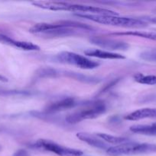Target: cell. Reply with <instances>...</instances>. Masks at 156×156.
Here are the masks:
<instances>
[{"mask_svg":"<svg viewBox=\"0 0 156 156\" xmlns=\"http://www.w3.org/2000/svg\"><path fill=\"white\" fill-rule=\"evenodd\" d=\"M92 27L83 23L72 21H60L55 23H38L32 26L29 31L47 37H59L79 34L83 31H91Z\"/></svg>","mask_w":156,"mask_h":156,"instance_id":"1","label":"cell"},{"mask_svg":"<svg viewBox=\"0 0 156 156\" xmlns=\"http://www.w3.org/2000/svg\"><path fill=\"white\" fill-rule=\"evenodd\" d=\"M32 4L40 9L51 11H70L76 14H90V15H118V13L110 9L94 7L87 5L75 4L65 2L54 1H35Z\"/></svg>","mask_w":156,"mask_h":156,"instance_id":"2","label":"cell"},{"mask_svg":"<svg viewBox=\"0 0 156 156\" xmlns=\"http://www.w3.org/2000/svg\"><path fill=\"white\" fill-rule=\"evenodd\" d=\"M78 17L90 20L93 22L99 23L105 25L116 26V27H129V28H142L148 26V23L140 18L120 17L119 15H90V14H76Z\"/></svg>","mask_w":156,"mask_h":156,"instance_id":"3","label":"cell"},{"mask_svg":"<svg viewBox=\"0 0 156 156\" xmlns=\"http://www.w3.org/2000/svg\"><path fill=\"white\" fill-rule=\"evenodd\" d=\"M106 111V107L102 101H94L84 104L81 108L70 113L66 117L68 123L75 124L85 120H91L99 117Z\"/></svg>","mask_w":156,"mask_h":156,"instance_id":"4","label":"cell"},{"mask_svg":"<svg viewBox=\"0 0 156 156\" xmlns=\"http://www.w3.org/2000/svg\"><path fill=\"white\" fill-rule=\"evenodd\" d=\"M108 155L112 156L142 155V154L155 153L156 144L138 143L130 142L125 144L111 146L106 150Z\"/></svg>","mask_w":156,"mask_h":156,"instance_id":"5","label":"cell"},{"mask_svg":"<svg viewBox=\"0 0 156 156\" xmlns=\"http://www.w3.org/2000/svg\"><path fill=\"white\" fill-rule=\"evenodd\" d=\"M54 59L60 63L75 66L83 69H93L99 66V62L73 52H61L54 57Z\"/></svg>","mask_w":156,"mask_h":156,"instance_id":"6","label":"cell"},{"mask_svg":"<svg viewBox=\"0 0 156 156\" xmlns=\"http://www.w3.org/2000/svg\"><path fill=\"white\" fill-rule=\"evenodd\" d=\"M32 146L35 149L50 152L58 156H82L84 155V152L79 149L66 147L47 140H37Z\"/></svg>","mask_w":156,"mask_h":156,"instance_id":"7","label":"cell"},{"mask_svg":"<svg viewBox=\"0 0 156 156\" xmlns=\"http://www.w3.org/2000/svg\"><path fill=\"white\" fill-rule=\"evenodd\" d=\"M90 41L94 45L101 47L102 50L105 49V50L110 52H112L111 50H126L129 47V45L124 41L102 37H93L90 38Z\"/></svg>","mask_w":156,"mask_h":156,"instance_id":"8","label":"cell"},{"mask_svg":"<svg viewBox=\"0 0 156 156\" xmlns=\"http://www.w3.org/2000/svg\"><path fill=\"white\" fill-rule=\"evenodd\" d=\"M0 42L6 45L12 46V47L18 48L19 50L24 51H38L40 50V47L36 44L28 41H21L15 40L7 35L0 34Z\"/></svg>","mask_w":156,"mask_h":156,"instance_id":"9","label":"cell"},{"mask_svg":"<svg viewBox=\"0 0 156 156\" xmlns=\"http://www.w3.org/2000/svg\"><path fill=\"white\" fill-rule=\"evenodd\" d=\"M77 105V102L73 98H64L58 100L52 103L49 104L45 108V113L53 114V113L59 112L64 110L70 109Z\"/></svg>","mask_w":156,"mask_h":156,"instance_id":"10","label":"cell"},{"mask_svg":"<svg viewBox=\"0 0 156 156\" xmlns=\"http://www.w3.org/2000/svg\"><path fill=\"white\" fill-rule=\"evenodd\" d=\"M76 137L82 142L94 148H97V149H104L106 151L110 148L109 145L106 143H105L103 140L99 139L96 134L93 135V134L88 133L80 132L76 133Z\"/></svg>","mask_w":156,"mask_h":156,"instance_id":"11","label":"cell"},{"mask_svg":"<svg viewBox=\"0 0 156 156\" xmlns=\"http://www.w3.org/2000/svg\"><path fill=\"white\" fill-rule=\"evenodd\" d=\"M84 54L87 56L99 58L103 59H124L125 56L120 53H113V52L107 51L100 49H88L84 51Z\"/></svg>","mask_w":156,"mask_h":156,"instance_id":"12","label":"cell"},{"mask_svg":"<svg viewBox=\"0 0 156 156\" xmlns=\"http://www.w3.org/2000/svg\"><path fill=\"white\" fill-rule=\"evenodd\" d=\"M125 120H144V119H156V108H142L136 110L125 117Z\"/></svg>","mask_w":156,"mask_h":156,"instance_id":"13","label":"cell"},{"mask_svg":"<svg viewBox=\"0 0 156 156\" xmlns=\"http://www.w3.org/2000/svg\"><path fill=\"white\" fill-rule=\"evenodd\" d=\"M130 130L134 133L145 136H156V123L151 124H137L130 126Z\"/></svg>","mask_w":156,"mask_h":156,"instance_id":"14","label":"cell"},{"mask_svg":"<svg viewBox=\"0 0 156 156\" xmlns=\"http://www.w3.org/2000/svg\"><path fill=\"white\" fill-rule=\"evenodd\" d=\"M111 35H116V36H134L138 37L145 38V39L152 40L156 41V32H149V31H140V30H131V31L125 32H115L112 33Z\"/></svg>","mask_w":156,"mask_h":156,"instance_id":"15","label":"cell"},{"mask_svg":"<svg viewBox=\"0 0 156 156\" xmlns=\"http://www.w3.org/2000/svg\"><path fill=\"white\" fill-rule=\"evenodd\" d=\"M96 135L97 136L99 139L103 140L105 143H106L107 144H108V143H110V144L118 146V145L125 144V143H130V142H132L131 140H128V138L120 136H112L106 133H96Z\"/></svg>","mask_w":156,"mask_h":156,"instance_id":"16","label":"cell"},{"mask_svg":"<svg viewBox=\"0 0 156 156\" xmlns=\"http://www.w3.org/2000/svg\"><path fill=\"white\" fill-rule=\"evenodd\" d=\"M133 79L136 82L142 85H155L156 76L153 75H145L142 73H136L133 76Z\"/></svg>","mask_w":156,"mask_h":156,"instance_id":"17","label":"cell"},{"mask_svg":"<svg viewBox=\"0 0 156 156\" xmlns=\"http://www.w3.org/2000/svg\"><path fill=\"white\" fill-rule=\"evenodd\" d=\"M142 59L149 62H156V49L145 50L140 54Z\"/></svg>","mask_w":156,"mask_h":156,"instance_id":"18","label":"cell"},{"mask_svg":"<svg viewBox=\"0 0 156 156\" xmlns=\"http://www.w3.org/2000/svg\"><path fill=\"white\" fill-rule=\"evenodd\" d=\"M30 92L26 91H18V90H6L0 88V95L10 96V95H26Z\"/></svg>","mask_w":156,"mask_h":156,"instance_id":"19","label":"cell"},{"mask_svg":"<svg viewBox=\"0 0 156 156\" xmlns=\"http://www.w3.org/2000/svg\"><path fill=\"white\" fill-rule=\"evenodd\" d=\"M141 20L145 21L146 23H153L156 24V15H145V16L140 17Z\"/></svg>","mask_w":156,"mask_h":156,"instance_id":"20","label":"cell"},{"mask_svg":"<svg viewBox=\"0 0 156 156\" xmlns=\"http://www.w3.org/2000/svg\"><path fill=\"white\" fill-rule=\"evenodd\" d=\"M13 156H30L28 152L24 149H18L14 153Z\"/></svg>","mask_w":156,"mask_h":156,"instance_id":"21","label":"cell"},{"mask_svg":"<svg viewBox=\"0 0 156 156\" xmlns=\"http://www.w3.org/2000/svg\"><path fill=\"white\" fill-rule=\"evenodd\" d=\"M0 81H1V82H8V79L5 77V76H2L0 75Z\"/></svg>","mask_w":156,"mask_h":156,"instance_id":"22","label":"cell"},{"mask_svg":"<svg viewBox=\"0 0 156 156\" xmlns=\"http://www.w3.org/2000/svg\"><path fill=\"white\" fill-rule=\"evenodd\" d=\"M153 12H154V13H155V14H156V9H154V10L153 11Z\"/></svg>","mask_w":156,"mask_h":156,"instance_id":"23","label":"cell"},{"mask_svg":"<svg viewBox=\"0 0 156 156\" xmlns=\"http://www.w3.org/2000/svg\"><path fill=\"white\" fill-rule=\"evenodd\" d=\"M0 149H1V148H0Z\"/></svg>","mask_w":156,"mask_h":156,"instance_id":"24","label":"cell"}]
</instances>
